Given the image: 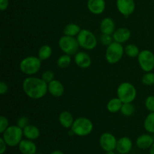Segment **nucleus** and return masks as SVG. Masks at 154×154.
<instances>
[{
    "mask_svg": "<svg viewBox=\"0 0 154 154\" xmlns=\"http://www.w3.org/2000/svg\"><path fill=\"white\" fill-rule=\"evenodd\" d=\"M135 111V107L132 105V102L123 103L122 105L121 110H120V113L125 117H130V116L133 115Z\"/></svg>",
    "mask_w": 154,
    "mask_h": 154,
    "instance_id": "cd10ccee",
    "label": "nucleus"
},
{
    "mask_svg": "<svg viewBox=\"0 0 154 154\" xmlns=\"http://www.w3.org/2000/svg\"><path fill=\"white\" fill-rule=\"evenodd\" d=\"M141 81H142L143 84L146 86L154 85V72H146L142 76Z\"/></svg>",
    "mask_w": 154,
    "mask_h": 154,
    "instance_id": "c85d7f7f",
    "label": "nucleus"
},
{
    "mask_svg": "<svg viewBox=\"0 0 154 154\" xmlns=\"http://www.w3.org/2000/svg\"><path fill=\"white\" fill-rule=\"evenodd\" d=\"M100 42L104 45V46L108 47V45H111L112 42H114L113 36L111 35L102 34L100 36Z\"/></svg>",
    "mask_w": 154,
    "mask_h": 154,
    "instance_id": "7c9ffc66",
    "label": "nucleus"
},
{
    "mask_svg": "<svg viewBox=\"0 0 154 154\" xmlns=\"http://www.w3.org/2000/svg\"><path fill=\"white\" fill-rule=\"evenodd\" d=\"M74 121H75V119H74L73 115L72 113L68 111H63V112L60 113L59 116V122L60 125L66 129H69V128L71 129Z\"/></svg>",
    "mask_w": 154,
    "mask_h": 154,
    "instance_id": "aec40b11",
    "label": "nucleus"
},
{
    "mask_svg": "<svg viewBox=\"0 0 154 154\" xmlns=\"http://www.w3.org/2000/svg\"><path fill=\"white\" fill-rule=\"evenodd\" d=\"M58 45L60 50L64 54H69L70 56L75 55L78 52L80 47L77 38L65 35L60 38Z\"/></svg>",
    "mask_w": 154,
    "mask_h": 154,
    "instance_id": "6e6552de",
    "label": "nucleus"
},
{
    "mask_svg": "<svg viewBox=\"0 0 154 154\" xmlns=\"http://www.w3.org/2000/svg\"><path fill=\"white\" fill-rule=\"evenodd\" d=\"M52 53L53 49L50 45H42V46L39 48L38 51V57L42 61H45V60H48V59L51 58V55H52Z\"/></svg>",
    "mask_w": 154,
    "mask_h": 154,
    "instance_id": "b1692460",
    "label": "nucleus"
},
{
    "mask_svg": "<svg viewBox=\"0 0 154 154\" xmlns=\"http://www.w3.org/2000/svg\"><path fill=\"white\" fill-rule=\"evenodd\" d=\"M131 35H132V33H131L130 30L125 27L117 29L114 31V34L112 35L114 42H118L120 44L125 43L128 40H129Z\"/></svg>",
    "mask_w": 154,
    "mask_h": 154,
    "instance_id": "dca6fc26",
    "label": "nucleus"
},
{
    "mask_svg": "<svg viewBox=\"0 0 154 154\" xmlns=\"http://www.w3.org/2000/svg\"><path fill=\"white\" fill-rule=\"evenodd\" d=\"M152 135H153V139H154V133H153V134H152Z\"/></svg>",
    "mask_w": 154,
    "mask_h": 154,
    "instance_id": "a19ab883",
    "label": "nucleus"
},
{
    "mask_svg": "<svg viewBox=\"0 0 154 154\" xmlns=\"http://www.w3.org/2000/svg\"><path fill=\"white\" fill-rule=\"evenodd\" d=\"M48 92L54 97H61L65 93V87L61 81L54 79L48 84Z\"/></svg>",
    "mask_w": 154,
    "mask_h": 154,
    "instance_id": "2eb2a0df",
    "label": "nucleus"
},
{
    "mask_svg": "<svg viewBox=\"0 0 154 154\" xmlns=\"http://www.w3.org/2000/svg\"><path fill=\"white\" fill-rule=\"evenodd\" d=\"M115 23L111 17H105L100 23V31L102 34L111 35L114 34L115 31Z\"/></svg>",
    "mask_w": 154,
    "mask_h": 154,
    "instance_id": "6ab92c4d",
    "label": "nucleus"
},
{
    "mask_svg": "<svg viewBox=\"0 0 154 154\" xmlns=\"http://www.w3.org/2000/svg\"><path fill=\"white\" fill-rule=\"evenodd\" d=\"M8 91V85L4 81H1L0 82V94L3 96L7 93Z\"/></svg>",
    "mask_w": 154,
    "mask_h": 154,
    "instance_id": "f704fd0d",
    "label": "nucleus"
},
{
    "mask_svg": "<svg viewBox=\"0 0 154 154\" xmlns=\"http://www.w3.org/2000/svg\"><path fill=\"white\" fill-rule=\"evenodd\" d=\"M116 5L118 11L125 17L130 16L135 10V3L134 0H117Z\"/></svg>",
    "mask_w": 154,
    "mask_h": 154,
    "instance_id": "9b49d317",
    "label": "nucleus"
},
{
    "mask_svg": "<svg viewBox=\"0 0 154 154\" xmlns=\"http://www.w3.org/2000/svg\"><path fill=\"white\" fill-rule=\"evenodd\" d=\"M125 54L131 58H135V57H138V54H139L140 51L138 49V47L133 44H129L127 45L124 48Z\"/></svg>",
    "mask_w": 154,
    "mask_h": 154,
    "instance_id": "bb28decb",
    "label": "nucleus"
},
{
    "mask_svg": "<svg viewBox=\"0 0 154 154\" xmlns=\"http://www.w3.org/2000/svg\"><path fill=\"white\" fill-rule=\"evenodd\" d=\"M42 62L38 57L29 56L21 60L20 63V69L22 73L32 76L40 71L42 68Z\"/></svg>",
    "mask_w": 154,
    "mask_h": 154,
    "instance_id": "7ed1b4c3",
    "label": "nucleus"
},
{
    "mask_svg": "<svg viewBox=\"0 0 154 154\" xmlns=\"http://www.w3.org/2000/svg\"><path fill=\"white\" fill-rule=\"evenodd\" d=\"M29 124V117H26V116H22V117H19L17 120V125L23 129Z\"/></svg>",
    "mask_w": 154,
    "mask_h": 154,
    "instance_id": "473e14b6",
    "label": "nucleus"
},
{
    "mask_svg": "<svg viewBox=\"0 0 154 154\" xmlns=\"http://www.w3.org/2000/svg\"><path fill=\"white\" fill-rule=\"evenodd\" d=\"M105 154H116L114 152V150H112V151H108V152H106V153Z\"/></svg>",
    "mask_w": 154,
    "mask_h": 154,
    "instance_id": "ea45409f",
    "label": "nucleus"
},
{
    "mask_svg": "<svg viewBox=\"0 0 154 154\" xmlns=\"http://www.w3.org/2000/svg\"><path fill=\"white\" fill-rule=\"evenodd\" d=\"M9 127V121L5 116L0 117V133L2 134Z\"/></svg>",
    "mask_w": 154,
    "mask_h": 154,
    "instance_id": "72a5a7b5",
    "label": "nucleus"
},
{
    "mask_svg": "<svg viewBox=\"0 0 154 154\" xmlns=\"http://www.w3.org/2000/svg\"><path fill=\"white\" fill-rule=\"evenodd\" d=\"M22 88L24 93L32 99H40L46 96L48 84L42 78L29 76L23 80Z\"/></svg>",
    "mask_w": 154,
    "mask_h": 154,
    "instance_id": "f257e3e1",
    "label": "nucleus"
},
{
    "mask_svg": "<svg viewBox=\"0 0 154 154\" xmlns=\"http://www.w3.org/2000/svg\"><path fill=\"white\" fill-rule=\"evenodd\" d=\"M154 143L153 135L150 134H143L139 135L135 141V144L141 150L150 149Z\"/></svg>",
    "mask_w": 154,
    "mask_h": 154,
    "instance_id": "f3484780",
    "label": "nucleus"
},
{
    "mask_svg": "<svg viewBox=\"0 0 154 154\" xmlns=\"http://www.w3.org/2000/svg\"><path fill=\"white\" fill-rule=\"evenodd\" d=\"M144 128L148 133H154V112H150L144 119Z\"/></svg>",
    "mask_w": 154,
    "mask_h": 154,
    "instance_id": "393cba45",
    "label": "nucleus"
},
{
    "mask_svg": "<svg viewBox=\"0 0 154 154\" xmlns=\"http://www.w3.org/2000/svg\"><path fill=\"white\" fill-rule=\"evenodd\" d=\"M138 62L144 72H152L154 69V54L150 50H143L138 54Z\"/></svg>",
    "mask_w": 154,
    "mask_h": 154,
    "instance_id": "1a4fd4ad",
    "label": "nucleus"
},
{
    "mask_svg": "<svg viewBox=\"0 0 154 154\" xmlns=\"http://www.w3.org/2000/svg\"><path fill=\"white\" fill-rule=\"evenodd\" d=\"M8 144L2 138H0V154H4L7 150Z\"/></svg>",
    "mask_w": 154,
    "mask_h": 154,
    "instance_id": "c9c22d12",
    "label": "nucleus"
},
{
    "mask_svg": "<svg viewBox=\"0 0 154 154\" xmlns=\"http://www.w3.org/2000/svg\"><path fill=\"white\" fill-rule=\"evenodd\" d=\"M105 8H106V3L105 0H88L87 1V8L93 14H101L105 11Z\"/></svg>",
    "mask_w": 154,
    "mask_h": 154,
    "instance_id": "4468645a",
    "label": "nucleus"
},
{
    "mask_svg": "<svg viewBox=\"0 0 154 154\" xmlns=\"http://www.w3.org/2000/svg\"><path fill=\"white\" fill-rule=\"evenodd\" d=\"M71 130L75 135L79 137L87 136L93 132V123L87 117H78L74 121L73 125L71 127Z\"/></svg>",
    "mask_w": 154,
    "mask_h": 154,
    "instance_id": "20e7f679",
    "label": "nucleus"
},
{
    "mask_svg": "<svg viewBox=\"0 0 154 154\" xmlns=\"http://www.w3.org/2000/svg\"><path fill=\"white\" fill-rule=\"evenodd\" d=\"M75 63L81 69H87L92 64V59L87 53L80 51L75 55Z\"/></svg>",
    "mask_w": 154,
    "mask_h": 154,
    "instance_id": "f8f14e48",
    "label": "nucleus"
},
{
    "mask_svg": "<svg viewBox=\"0 0 154 154\" xmlns=\"http://www.w3.org/2000/svg\"><path fill=\"white\" fill-rule=\"evenodd\" d=\"M18 148L22 154H35L37 153V146L32 140L23 139L18 145Z\"/></svg>",
    "mask_w": 154,
    "mask_h": 154,
    "instance_id": "a211bd4d",
    "label": "nucleus"
},
{
    "mask_svg": "<svg viewBox=\"0 0 154 154\" xmlns=\"http://www.w3.org/2000/svg\"><path fill=\"white\" fill-rule=\"evenodd\" d=\"M78 44L80 47L87 51H92L97 46L98 41L94 33L88 29H81L79 34L77 35Z\"/></svg>",
    "mask_w": 154,
    "mask_h": 154,
    "instance_id": "0eeeda50",
    "label": "nucleus"
},
{
    "mask_svg": "<svg viewBox=\"0 0 154 154\" xmlns=\"http://www.w3.org/2000/svg\"><path fill=\"white\" fill-rule=\"evenodd\" d=\"M117 95L123 103L132 102L137 96V90L131 83L123 82L117 87Z\"/></svg>",
    "mask_w": 154,
    "mask_h": 154,
    "instance_id": "39448f33",
    "label": "nucleus"
},
{
    "mask_svg": "<svg viewBox=\"0 0 154 154\" xmlns=\"http://www.w3.org/2000/svg\"><path fill=\"white\" fill-rule=\"evenodd\" d=\"M124 54V48L122 44L114 42L107 47L105 51V60L109 64H116L121 60Z\"/></svg>",
    "mask_w": 154,
    "mask_h": 154,
    "instance_id": "423d86ee",
    "label": "nucleus"
},
{
    "mask_svg": "<svg viewBox=\"0 0 154 154\" xmlns=\"http://www.w3.org/2000/svg\"><path fill=\"white\" fill-rule=\"evenodd\" d=\"M99 145L105 152L116 150L117 139L113 134L110 132H104L99 138Z\"/></svg>",
    "mask_w": 154,
    "mask_h": 154,
    "instance_id": "9d476101",
    "label": "nucleus"
},
{
    "mask_svg": "<svg viewBox=\"0 0 154 154\" xmlns=\"http://www.w3.org/2000/svg\"><path fill=\"white\" fill-rule=\"evenodd\" d=\"M72 63V57L69 54H63L57 59V64L59 68L61 69H66L69 67Z\"/></svg>",
    "mask_w": 154,
    "mask_h": 154,
    "instance_id": "a878e982",
    "label": "nucleus"
},
{
    "mask_svg": "<svg viewBox=\"0 0 154 154\" xmlns=\"http://www.w3.org/2000/svg\"><path fill=\"white\" fill-rule=\"evenodd\" d=\"M2 138L4 139L8 147H16L19 145L23 140V130L17 125L9 126V127L3 132Z\"/></svg>",
    "mask_w": 154,
    "mask_h": 154,
    "instance_id": "f03ea898",
    "label": "nucleus"
},
{
    "mask_svg": "<svg viewBox=\"0 0 154 154\" xmlns=\"http://www.w3.org/2000/svg\"><path fill=\"white\" fill-rule=\"evenodd\" d=\"M132 140L129 137L123 136L117 140L116 150L120 154H128L132 150Z\"/></svg>",
    "mask_w": 154,
    "mask_h": 154,
    "instance_id": "ddd939ff",
    "label": "nucleus"
},
{
    "mask_svg": "<svg viewBox=\"0 0 154 154\" xmlns=\"http://www.w3.org/2000/svg\"><path fill=\"white\" fill-rule=\"evenodd\" d=\"M54 78H55V75H54V72L51 70L45 71L42 75V80L45 81L48 84L52 81H54Z\"/></svg>",
    "mask_w": 154,
    "mask_h": 154,
    "instance_id": "c756f323",
    "label": "nucleus"
},
{
    "mask_svg": "<svg viewBox=\"0 0 154 154\" xmlns=\"http://www.w3.org/2000/svg\"><path fill=\"white\" fill-rule=\"evenodd\" d=\"M123 102L119 99L118 97L113 98V99H110L108 101V104H107V110L109 111L110 113H117L119 111H120L122 108V105H123Z\"/></svg>",
    "mask_w": 154,
    "mask_h": 154,
    "instance_id": "4be33fe9",
    "label": "nucleus"
},
{
    "mask_svg": "<svg viewBox=\"0 0 154 154\" xmlns=\"http://www.w3.org/2000/svg\"><path fill=\"white\" fill-rule=\"evenodd\" d=\"M9 1L8 0H0V10L2 11L6 10L8 7Z\"/></svg>",
    "mask_w": 154,
    "mask_h": 154,
    "instance_id": "e433bc0d",
    "label": "nucleus"
},
{
    "mask_svg": "<svg viewBox=\"0 0 154 154\" xmlns=\"http://www.w3.org/2000/svg\"><path fill=\"white\" fill-rule=\"evenodd\" d=\"M150 154H154V143L150 148Z\"/></svg>",
    "mask_w": 154,
    "mask_h": 154,
    "instance_id": "58836bf2",
    "label": "nucleus"
},
{
    "mask_svg": "<svg viewBox=\"0 0 154 154\" xmlns=\"http://www.w3.org/2000/svg\"><path fill=\"white\" fill-rule=\"evenodd\" d=\"M144 105L147 111L150 112H154V96H149L146 98Z\"/></svg>",
    "mask_w": 154,
    "mask_h": 154,
    "instance_id": "2f4dec72",
    "label": "nucleus"
},
{
    "mask_svg": "<svg viewBox=\"0 0 154 154\" xmlns=\"http://www.w3.org/2000/svg\"><path fill=\"white\" fill-rule=\"evenodd\" d=\"M50 154H64V153H63L62 150H54V151H52Z\"/></svg>",
    "mask_w": 154,
    "mask_h": 154,
    "instance_id": "4c0bfd02",
    "label": "nucleus"
},
{
    "mask_svg": "<svg viewBox=\"0 0 154 154\" xmlns=\"http://www.w3.org/2000/svg\"><path fill=\"white\" fill-rule=\"evenodd\" d=\"M35 154H42V153H35Z\"/></svg>",
    "mask_w": 154,
    "mask_h": 154,
    "instance_id": "79ce46f5",
    "label": "nucleus"
},
{
    "mask_svg": "<svg viewBox=\"0 0 154 154\" xmlns=\"http://www.w3.org/2000/svg\"><path fill=\"white\" fill-rule=\"evenodd\" d=\"M81 31V29L80 26L76 23H73L67 24L63 29V33L65 35L72 36V37H75L78 35Z\"/></svg>",
    "mask_w": 154,
    "mask_h": 154,
    "instance_id": "5701e85b",
    "label": "nucleus"
},
{
    "mask_svg": "<svg viewBox=\"0 0 154 154\" xmlns=\"http://www.w3.org/2000/svg\"><path fill=\"white\" fill-rule=\"evenodd\" d=\"M23 130V136L27 139L35 141L40 137V129L35 125H28Z\"/></svg>",
    "mask_w": 154,
    "mask_h": 154,
    "instance_id": "412c9836",
    "label": "nucleus"
}]
</instances>
